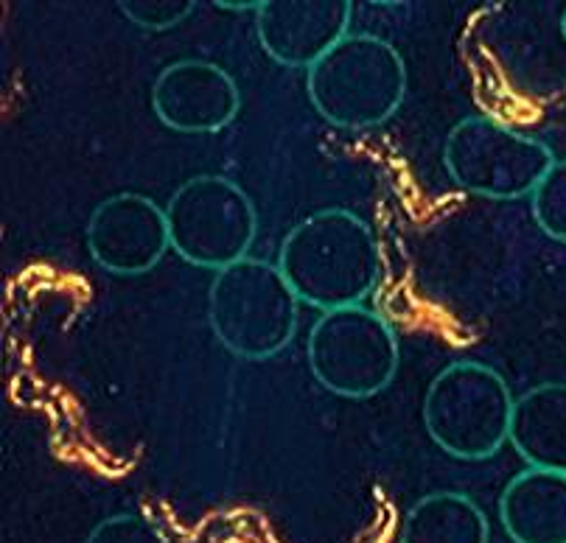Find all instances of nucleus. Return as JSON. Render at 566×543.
I'll return each instance as SVG.
<instances>
[{
  "label": "nucleus",
  "instance_id": "obj_3",
  "mask_svg": "<svg viewBox=\"0 0 566 543\" xmlns=\"http://www.w3.org/2000/svg\"><path fill=\"white\" fill-rule=\"evenodd\" d=\"M297 295L275 264L244 258L213 275L208 320L230 353L241 359L277 356L297 331Z\"/></svg>",
  "mask_w": 566,
  "mask_h": 543
},
{
  "label": "nucleus",
  "instance_id": "obj_5",
  "mask_svg": "<svg viewBox=\"0 0 566 543\" xmlns=\"http://www.w3.org/2000/svg\"><path fill=\"white\" fill-rule=\"evenodd\" d=\"M171 249L188 264L222 272L250 258L259 233L255 205L228 177L188 180L166 205Z\"/></svg>",
  "mask_w": 566,
  "mask_h": 543
},
{
  "label": "nucleus",
  "instance_id": "obj_16",
  "mask_svg": "<svg viewBox=\"0 0 566 543\" xmlns=\"http://www.w3.org/2000/svg\"><path fill=\"white\" fill-rule=\"evenodd\" d=\"M120 12L127 14L135 25L149 31H169L180 20L193 12L191 0H177V3H120Z\"/></svg>",
  "mask_w": 566,
  "mask_h": 543
},
{
  "label": "nucleus",
  "instance_id": "obj_17",
  "mask_svg": "<svg viewBox=\"0 0 566 543\" xmlns=\"http://www.w3.org/2000/svg\"><path fill=\"white\" fill-rule=\"evenodd\" d=\"M560 31H564V40H566V12H564V18H560Z\"/></svg>",
  "mask_w": 566,
  "mask_h": 543
},
{
  "label": "nucleus",
  "instance_id": "obj_2",
  "mask_svg": "<svg viewBox=\"0 0 566 543\" xmlns=\"http://www.w3.org/2000/svg\"><path fill=\"white\" fill-rule=\"evenodd\" d=\"M308 98L343 129L379 127L407 96V67L387 40L348 34L308 71Z\"/></svg>",
  "mask_w": 566,
  "mask_h": 543
},
{
  "label": "nucleus",
  "instance_id": "obj_14",
  "mask_svg": "<svg viewBox=\"0 0 566 543\" xmlns=\"http://www.w3.org/2000/svg\"><path fill=\"white\" fill-rule=\"evenodd\" d=\"M533 216L544 236L566 244V160H555L531 196Z\"/></svg>",
  "mask_w": 566,
  "mask_h": 543
},
{
  "label": "nucleus",
  "instance_id": "obj_9",
  "mask_svg": "<svg viewBox=\"0 0 566 543\" xmlns=\"http://www.w3.org/2000/svg\"><path fill=\"white\" fill-rule=\"evenodd\" d=\"M151 107L160 124L175 132L211 135L233 124L241 96L224 67L206 60H180L155 79Z\"/></svg>",
  "mask_w": 566,
  "mask_h": 543
},
{
  "label": "nucleus",
  "instance_id": "obj_7",
  "mask_svg": "<svg viewBox=\"0 0 566 543\" xmlns=\"http://www.w3.org/2000/svg\"><path fill=\"white\" fill-rule=\"evenodd\" d=\"M308 368L328 393L370 398L398 370L396 333L365 306L323 311L308 337Z\"/></svg>",
  "mask_w": 566,
  "mask_h": 543
},
{
  "label": "nucleus",
  "instance_id": "obj_13",
  "mask_svg": "<svg viewBox=\"0 0 566 543\" xmlns=\"http://www.w3.org/2000/svg\"><path fill=\"white\" fill-rule=\"evenodd\" d=\"M489 519L463 493H429L403 515L401 543H489Z\"/></svg>",
  "mask_w": 566,
  "mask_h": 543
},
{
  "label": "nucleus",
  "instance_id": "obj_6",
  "mask_svg": "<svg viewBox=\"0 0 566 543\" xmlns=\"http://www.w3.org/2000/svg\"><path fill=\"white\" fill-rule=\"evenodd\" d=\"M443 163L463 191L485 200H522L533 196L555 158L542 140L489 115H469L449 132Z\"/></svg>",
  "mask_w": 566,
  "mask_h": 543
},
{
  "label": "nucleus",
  "instance_id": "obj_15",
  "mask_svg": "<svg viewBox=\"0 0 566 543\" xmlns=\"http://www.w3.org/2000/svg\"><path fill=\"white\" fill-rule=\"evenodd\" d=\"M87 543H169L151 521L140 515H113L91 532Z\"/></svg>",
  "mask_w": 566,
  "mask_h": 543
},
{
  "label": "nucleus",
  "instance_id": "obj_11",
  "mask_svg": "<svg viewBox=\"0 0 566 543\" xmlns=\"http://www.w3.org/2000/svg\"><path fill=\"white\" fill-rule=\"evenodd\" d=\"M500 521L513 543H566V473L527 468L513 477Z\"/></svg>",
  "mask_w": 566,
  "mask_h": 543
},
{
  "label": "nucleus",
  "instance_id": "obj_10",
  "mask_svg": "<svg viewBox=\"0 0 566 543\" xmlns=\"http://www.w3.org/2000/svg\"><path fill=\"white\" fill-rule=\"evenodd\" d=\"M350 3L290 0L259 9V36L266 54L286 67L312 71L339 40L348 36Z\"/></svg>",
  "mask_w": 566,
  "mask_h": 543
},
{
  "label": "nucleus",
  "instance_id": "obj_12",
  "mask_svg": "<svg viewBox=\"0 0 566 543\" xmlns=\"http://www.w3.org/2000/svg\"><path fill=\"white\" fill-rule=\"evenodd\" d=\"M507 443L531 468L566 473V384L533 386L513 401Z\"/></svg>",
  "mask_w": 566,
  "mask_h": 543
},
{
  "label": "nucleus",
  "instance_id": "obj_4",
  "mask_svg": "<svg viewBox=\"0 0 566 543\" xmlns=\"http://www.w3.org/2000/svg\"><path fill=\"white\" fill-rule=\"evenodd\" d=\"M513 395L507 381L482 362L440 370L423 398V423L449 457L489 459L511 437Z\"/></svg>",
  "mask_w": 566,
  "mask_h": 543
},
{
  "label": "nucleus",
  "instance_id": "obj_1",
  "mask_svg": "<svg viewBox=\"0 0 566 543\" xmlns=\"http://www.w3.org/2000/svg\"><path fill=\"white\" fill-rule=\"evenodd\" d=\"M277 269L297 300L334 311L361 306L379 280L381 258L368 224L345 207H326L292 227Z\"/></svg>",
  "mask_w": 566,
  "mask_h": 543
},
{
  "label": "nucleus",
  "instance_id": "obj_8",
  "mask_svg": "<svg viewBox=\"0 0 566 543\" xmlns=\"http://www.w3.org/2000/svg\"><path fill=\"white\" fill-rule=\"evenodd\" d=\"M171 247L166 207L140 193H115L87 222V249L113 275H144Z\"/></svg>",
  "mask_w": 566,
  "mask_h": 543
}]
</instances>
